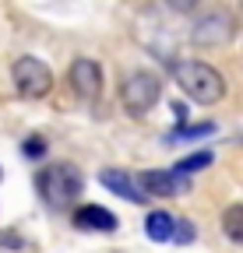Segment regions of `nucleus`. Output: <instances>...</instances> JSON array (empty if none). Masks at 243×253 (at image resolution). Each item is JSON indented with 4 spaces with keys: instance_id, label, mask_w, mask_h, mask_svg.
<instances>
[{
    "instance_id": "nucleus-10",
    "label": "nucleus",
    "mask_w": 243,
    "mask_h": 253,
    "mask_svg": "<svg viewBox=\"0 0 243 253\" xmlns=\"http://www.w3.org/2000/svg\"><path fill=\"white\" fill-rule=\"evenodd\" d=\"M173 232H176V218H173L166 208L148 211V218H145V236H148L151 243H173Z\"/></svg>"
},
{
    "instance_id": "nucleus-4",
    "label": "nucleus",
    "mask_w": 243,
    "mask_h": 253,
    "mask_svg": "<svg viewBox=\"0 0 243 253\" xmlns=\"http://www.w3.org/2000/svg\"><path fill=\"white\" fill-rule=\"evenodd\" d=\"M11 81L25 99H43V95L53 91V71L39 56H18L11 63Z\"/></svg>"
},
{
    "instance_id": "nucleus-12",
    "label": "nucleus",
    "mask_w": 243,
    "mask_h": 253,
    "mask_svg": "<svg viewBox=\"0 0 243 253\" xmlns=\"http://www.w3.org/2000/svg\"><path fill=\"white\" fill-rule=\"evenodd\" d=\"M211 162H215V155H211V151H194V155H187V158H180V162L173 166V172L187 179V176H194V172L208 169Z\"/></svg>"
},
{
    "instance_id": "nucleus-5",
    "label": "nucleus",
    "mask_w": 243,
    "mask_h": 253,
    "mask_svg": "<svg viewBox=\"0 0 243 253\" xmlns=\"http://www.w3.org/2000/svg\"><path fill=\"white\" fill-rule=\"evenodd\" d=\"M67 81H71L74 95H78V99H85V102H96L99 95H102V67H99L96 60H88V56H78V60L71 63Z\"/></svg>"
},
{
    "instance_id": "nucleus-8",
    "label": "nucleus",
    "mask_w": 243,
    "mask_h": 253,
    "mask_svg": "<svg viewBox=\"0 0 243 253\" xmlns=\"http://www.w3.org/2000/svg\"><path fill=\"white\" fill-rule=\"evenodd\" d=\"M74 225L85 229V232H116L120 218L109 211V208H99V204H81L74 211Z\"/></svg>"
},
{
    "instance_id": "nucleus-9",
    "label": "nucleus",
    "mask_w": 243,
    "mask_h": 253,
    "mask_svg": "<svg viewBox=\"0 0 243 253\" xmlns=\"http://www.w3.org/2000/svg\"><path fill=\"white\" fill-rule=\"evenodd\" d=\"M99 183L109 190V194L124 197V201H131V204H145V201H148V197L141 194L138 179H131L124 169H102V172H99Z\"/></svg>"
},
{
    "instance_id": "nucleus-2",
    "label": "nucleus",
    "mask_w": 243,
    "mask_h": 253,
    "mask_svg": "<svg viewBox=\"0 0 243 253\" xmlns=\"http://www.w3.org/2000/svg\"><path fill=\"white\" fill-rule=\"evenodd\" d=\"M36 183H39L43 201H46L53 211L74 208V201L81 197V190H85V176H81V169L71 166V162H53V166H46Z\"/></svg>"
},
{
    "instance_id": "nucleus-18",
    "label": "nucleus",
    "mask_w": 243,
    "mask_h": 253,
    "mask_svg": "<svg viewBox=\"0 0 243 253\" xmlns=\"http://www.w3.org/2000/svg\"><path fill=\"white\" fill-rule=\"evenodd\" d=\"M0 176H4V172H0Z\"/></svg>"
},
{
    "instance_id": "nucleus-3",
    "label": "nucleus",
    "mask_w": 243,
    "mask_h": 253,
    "mask_svg": "<svg viewBox=\"0 0 243 253\" xmlns=\"http://www.w3.org/2000/svg\"><path fill=\"white\" fill-rule=\"evenodd\" d=\"M159 99H162V81L151 71H131L120 81V106L131 116H145Z\"/></svg>"
},
{
    "instance_id": "nucleus-11",
    "label": "nucleus",
    "mask_w": 243,
    "mask_h": 253,
    "mask_svg": "<svg viewBox=\"0 0 243 253\" xmlns=\"http://www.w3.org/2000/svg\"><path fill=\"white\" fill-rule=\"evenodd\" d=\"M215 134V123L204 120V123H184V126H173L166 134V144H184V141H197V137H208Z\"/></svg>"
},
{
    "instance_id": "nucleus-1",
    "label": "nucleus",
    "mask_w": 243,
    "mask_h": 253,
    "mask_svg": "<svg viewBox=\"0 0 243 253\" xmlns=\"http://www.w3.org/2000/svg\"><path fill=\"white\" fill-rule=\"evenodd\" d=\"M173 81L197 106H215L226 95V78L204 60H173Z\"/></svg>"
},
{
    "instance_id": "nucleus-14",
    "label": "nucleus",
    "mask_w": 243,
    "mask_h": 253,
    "mask_svg": "<svg viewBox=\"0 0 243 253\" xmlns=\"http://www.w3.org/2000/svg\"><path fill=\"white\" fill-rule=\"evenodd\" d=\"M194 239H197V229H194V221H191V218H176V232H173V243L187 246V243H194Z\"/></svg>"
},
{
    "instance_id": "nucleus-13",
    "label": "nucleus",
    "mask_w": 243,
    "mask_h": 253,
    "mask_svg": "<svg viewBox=\"0 0 243 253\" xmlns=\"http://www.w3.org/2000/svg\"><path fill=\"white\" fill-rule=\"evenodd\" d=\"M222 232L233 243H243V204H229L222 211Z\"/></svg>"
},
{
    "instance_id": "nucleus-17",
    "label": "nucleus",
    "mask_w": 243,
    "mask_h": 253,
    "mask_svg": "<svg viewBox=\"0 0 243 253\" xmlns=\"http://www.w3.org/2000/svg\"><path fill=\"white\" fill-rule=\"evenodd\" d=\"M0 243H4V246H21V239L11 236V232H0Z\"/></svg>"
},
{
    "instance_id": "nucleus-15",
    "label": "nucleus",
    "mask_w": 243,
    "mask_h": 253,
    "mask_svg": "<svg viewBox=\"0 0 243 253\" xmlns=\"http://www.w3.org/2000/svg\"><path fill=\"white\" fill-rule=\"evenodd\" d=\"M21 155H25V158H43V155H46V141H43L39 134L28 137V141L21 144Z\"/></svg>"
},
{
    "instance_id": "nucleus-16",
    "label": "nucleus",
    "mask_w": 243,
    "mask_h": 253,
    "mask_svg": "<svg viewBox=\"0 0 243 253\" xmlns=\"http://www.w3.org/2000/svg\"><path fill=\"white\" fill-rule=\"evenodd\" d=\"M173 113H176V120H180V126L187 123V106H180V102H173Z\"/></svg>"
},
{
    "instance_id": "nucleus-6",
    "label": "nucleus",
    "mask_w": 243,
    "mask_h": 253,
    "mask_svg": "<svg viewBox=\"0 0 243 253\" xmlns=\"http://www.w3.org/2000/svg\"><path fill=\"white\" fill-rule=\"evenodd\" d=\"M191 39L197 46H222L233 39V18L222 14V11H208L194 21V32H191Z\"/></svg>"
},
{
    "instance_id": "nucleus-7",
    "label": "nucleus",
    "mask_w": 243,
    "mask_h": 253,
    "mask_svg": "<svg viewBox=\"0 0 243 253\" xmlns=\"http://www.w3.org/2000/svg\"><path fill=\"white\" fill-rule=\"evenodd\" d=\"M138 186H141V194L151 201V197H173V194H184L187 190V179L184 176H176L173 169H148L138 176Z\"/></svg>"
}]
</instances>
